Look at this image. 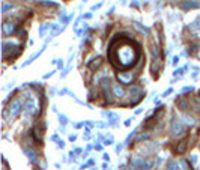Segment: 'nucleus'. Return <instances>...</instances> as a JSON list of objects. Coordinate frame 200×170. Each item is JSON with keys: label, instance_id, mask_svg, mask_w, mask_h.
Returning <instances> with one entry per match:
<instances>
[{"label": "nucleus", "instance_id": "1", "mask_svg": "<svg viewBox=\"0 0 200 170\" xmlns=\"http://www.w3.org/2000/svg\"><path fill=\"white\" fill-rule=\"evenodd\" d=\"M139 47L129 39H114L110 45V62L119 69H128L133 65H135V62L139 60Z\"/></svg>", "mask_w": 200, "mask_h": 170}, {"label": "nucleus", "instance_id": "2", "mask_svg": "<svg viewBox=\"0 0 200 170\" xmlns=\"http://www.w3.org/2000/svg\"><path fill=\"white\" fill-rule=\"evenodd\" d=\"M152 166H154V161L150 158H134L131 161V169H140V170H149Z\"/></svg>", "mask_w": 200, "mask_h": 170}, {"label": "nucleus", "instance_id": "3", "mask_svg": "<svg viewBox=\"0 0 200 170\" xmlns=\"http://www.w3.org/2000/svg\"><path fill=\"white\" fill-rule=\"evenodd\" d=\"M24 111L27 116H32V114H36L38 113V105H36V101L33 98H27L24 103Z\"/></svg>", "mask_w": 200, "mask_h": 170}, {"label": "nucleus", "instance_id": "4", "mask_svg": "<svg viewBox=\"0 0 200 170\" xmlns=\"http://www.w3.org/2000/svg\"><path fill=\"white\" fill-rule=\"evenodd\" d=\"M21 108H23V101H21L20 98H17V99H14L12 103L9 104V114L11 116H17L20 111H21Z\"/></svg>", "mask_w": 200, "mask_h": 170}, {"label": "nucleus", "instance_id": "5", "mask_svg": "<svg viewBox=\"0 0 200 170\" xmlns=\"http://www.w3.org/2000/svg\"><path fill=\"white\" fill-rule=\"evenodd\" d=\"M102 84V89H104V95H105V99L108 101V103H113V95H112V90H110V78H104L101 81Z\"/></svg>", "mask_w": 200, "mask_h": 170}, {"label": "nucleus", "instance_id": "6", "mask_svg": "<svg viewBox=\"0 0 200 170\" xmlns=\"http://www.w3.org/2000/svg\"><path fill=\"white\" fill-rule=\"evenodd\" d=\"M2 30H3L5 35H12L14 32L17 30V26H15V23H12V21H5Z\"/></svg>", "mask_w": 200, "mask_h": 170}, {"label": "nucleus", "instance_id": "7", "mask_svg": "<svg viewBox=\"0 0 200 170\" xmlns=\"http://www.w3.org/2000/svg\"><path fill=\"white\" fill-rule=\"evenodd\" d=\"M200 8V3L194 2V0H185V2L181 3V9L183 11H189V9H197Z\"/></svg>", "mask_w": 200, "mask_h": 170}, {"label": "nucleus", "instance_id": "8", "mask_svg": "<svg viewBox=\"0 0 200 170\" xmlns=\"http://www.w3.org/2000/svg\"><path fill=\"white\" fill-rule=\"evenodd\" d=\"M170 132H172V136H179L181 132H183V124L182 122H173Z\"/></svg>", "mask_w": 200, "mask_h": 170}, {"label": "nucleus", "instance_id": "9", "mask_svg": "<svg viewBox=\"0 0 200 170\" xmlns=\"http://www.w3.org/2000/svg\"><path fill=\"white\" fill-rule=\"evenodd\" d=\"M129 93H131V97H133V98H135L134 103H137V101H140V97H141V87L131 86L129 87Z\"/></svg>", "mask_w": 200, "mask_h": 170}, {"label": "nucleus", "instance_id": "10", "mask_svg": "<svg viewBox=\"0 0 200 170\" xmlns=\"http://www.w3.org/2000/svg\"><path fill=\"white\" fill-rule=\"evenodd\" d=\"M57 24H51V23H44L39 27V36H44L47 30H54Z\"/></svg>", "mask_w": 200, "mask_h": 170}, {"label": "nucleus", "instance_id": "11", "mask_svg": "<svg viewBox=\"0 0 200 170\" xmlns=\"http://www.w3.org/2000/svg\"><path fill=\"white\" fill-rule=\"evenodd\" d=\"M133 74H128V75H126V74H117V80L122 83V84H128V83H131L133 81Z\"/></svg>", "mask_w": 200, "mask_h": 170}, {"label": "nucleus", "instance_id": "12", "mask_svg": "<svg viewBox=\"0 0 200 170\" xmlns=\"http://www.w3.org/2000/svg\"><path fill=\"white\" fill-rule=\"evenodd\" d=\"M112 89H113V92H114V95L117 98H123L125 97V89L120 86V84H113Z\"/></svg>", "mask_w": 200, "mask_h": 170}, {"label": "nucleus", "instance_id": "13", "mask_svg": "<svg viewBox=\"0 0 200 170\" xmlns=\"http://www.w3.org/2000/svg\"><path fill=\"white\" fill-rule=\"evenodd\" d=\"M23 152H24L26 155L29 157V160H30L32 163H36V161H38V158H36V152H35V151L29 149V148H24V149H23Z\"/></svg>", "mask_w": 200, "mask_h": 170}, {"label": "nucleus", "instance_id": "14", "mask_svg": "<svg viewBox=\"0 0 200 170\" xmlns=\"http://www.w3.org/2000/svg\"><path fill=\"white\" fill-rule=\"evenodd\" d=\"M187 142H188V139H183L181 143H179V145H178V152L179 153H183V152H185V149H187Z\"/></svg>", "mask_w": 200, "mask_h": 170}, {"label": "nucleus", "instance_id": "15", "mask_svg": "<svg viewBox=\"0 0 200 170\" xmlns=\"http://www.w3.org/2000/svg\"><path fill=\"white\" fill-rule=\"evenodd\" d=\"M102 116H105V118H108L110 120H117L119 119V116L113 113V111H102Z\"/></svg>", "mask_w": 200, "mask_h": 170}, {"label": "nucleus", "instance_id": "16", "mask_svg": "<svg viewBox=\"0 0 200 170\" xmlns=\"http://www.w3.org/2000/svg\"><path fill=\"white\" fill-rule=\"evenodd\" d=\"M42 130H44V128H42V126H36V128L33 130V132H35V139H38V142H41L42 140Z\"/></svg>", "mask_w": 200, "mask_h": 170}, {"label": "nucleus", "instance_id": "17", "mask_svg": "<svg viewBox=\"0 0 200 170\" xmlns=\"http://www.w3.org/2000/svg\"><path fill=\"white\" fill-rule=\"evenodd\" d=\"M14 6H15L14 3H3V6H2V12H3V14H6L8 11H9V9H12Z\"/></svg>", "mask_w": 200, "mask_h": 170}, {"label": "nucleus", "instance_id": "18", "mask_svg": "<svg viewBox=\"0 0 200 170\" xmlns=\"http://www.w3.org/2000/svg\"><path fill=\"white\" fill-rule=\"evenodd\" d=\"M101 62H102V60H101V57H96V59L93 60V63H89V66H90L92 69H95V68H98L99 65H101Z\"/></svg>", "mask_w": 200, "mask_h": 170}, {"label": "nucleus", "instance_id": "19", "mask_svg": "<svg viewBox=\"0 0 200 170\" xmlns=\"http://www.w3.org/2000/svg\"><path fill=\"white\" fill-rule=\"evenodd\" d=\"M135 29H137V30H140L141 33H146V35H149V30H147L146 27H143V26H141V24H139V23H135Z\"/></svg>", "mask_w": 200, "mask_h": 170}, {"label": "nucleus", "instance_id": "20", "mask_svg": "<svg viewBox=\"0 0 200 170\" xmlns=\"http://www.w3.org/2000/svg\"><path fill=\"white\" fill-rule=\"evenodd\" d=\"M191 29H193V30H199V29H200V17H199L196 21H194V23H191Z\"/></svg>", "mask_w": 200, "mask_h": 170}, {"label": "nucleus", "instance_id": "21", "mask_svg": "<svg viewBox=\"0 0 200 170\" xmlns=\"http://www.w3.org/2000/svg\"><path fill=\"white\" fill-rule=\"evenodd\" d=\"M167 170H178V163H176V161H172L170 164H168Z\"/></svg>", "mask_w": 200, "mask_h": 170}, {"label": "nucleus", "instance_id": "22", "mask_svg": "<svg viewBox=\"0 0 200 170\" xmlns=\"http://www.w3.org/2000/svg\"><path fill=\"white\" fill-rule=\"evenodd\" d=\"M59 120H60L62 125H66V124H68V119H66L65 114H59Z\"/></svg>", "mask_w": 200, "mask_h": 170}, {"label": "nucleus", "instance_id": "23", "mask_svg": "<svg viewBox=\"0 0 200 170\" xmlns=\"http://www.w3.org/2000/svg\"><path fill=\"white\" fill-rule=\"evenodd\" d=\"M178 105H179V108H187L188 103H187L185 99H182V101H179V103H178Z\"/></svg>", "mask_w": 200, "mask_h": 170}, {"label": "nucleus", "instance_id": "24", "mask_svg": "<svg viewBox=\"0 0 200 170\" xmlns=\"http://www.w3.org/2000/svg\"><path fill=\"white\" fill-rule=\"evenodd\" d=\"M189 161H191L193 166H196V164H197V153H193L191 158H189Z\"/></svg>", "mask_w": 200, "mask_h": 170}, {"label": "nucleus", "instance_id": "25", "mask_svg": "<svg viewBox=\"0 0 200 170\" xmlns=\"http://www.w3.org/2000/svg\"><path fill=\"white\" fill-rule=\"evenodd\" d=\"M193 89H194V86H187V87L181 89V93H187V92H191Z\"/></svg>", "mask_w": 200, "mask_h": 170}, {"label": "nucleus", "instance_id": "26", "mask_svg": "<svg viewBox=\"0 0 200 170\" xmlns=\"http://www.w3.org/2000/svg\"><path fill=\"white\" fill-rule=\"evenodd\" d=\"M114 140H113V136H108V137H105V143H107V145H112Z\"/></svg>", "mask_w": 200, "mask_h": 170}, {"label": "nucleus", "instance_id": "27", "mask_svg": "<svg viewBox=\"0 0 200 170\" xmlns=\"http://www.w3.org/2000/svg\"><path fill=\"white\" fill-rule=\"evenodd\" d=\"M42 5H45V6H54L56 3H53V2H47V0H42Z\"/></svg>", "mask_w": 200, "mask_h": 170}, {"label": "nucleus", "instance_id": "28", "mask_svg": "<svg viewBox=\"0 0 200 170\" xmlns=\"http://www.w3.org/2000/svg\"><path fill=\"white\" fill-rule=\"evenodd\" d=\"M101 6H102V2H99V3H96V5H93V6H92V11H95V9H99Z\"/></svg>", "mask_w": 200, "mask_h": 170}, {"label": "nucleus", "instance_id": "29", "mask_svg": "<svg viewBox=\"0 0 200 170\" xmlns=\"http://www.w3.org/2000/svg\"><path fill=\"white\" fill-rule=\"evenodd\" d=\"M182 72H183V68H181V69H176L175 71V75L178 77V75H182Z\"/></svg>", "mask_w": 200, "mask_h": 170}, {"label": "nucleus", "instance_id": "30", "mask_svg": "<svg viewBox=\"0 0 200 170\" xmlns=\"http://www.w3.org/2000/svg\"><path fill=\"white\" fill-rule=\"evenodd\" d=\"M133 119H134V118H128V119L125 120V125H126V126H129V125H131V122H133Z\"/></svg>", "mask_w": 200, "mask_h": 170}, {"label": "nucleus", "instance_id": "31", "mask_svg": "<svg viewBox=\"0 0 200 170\" xmlns=\"http://www.w3.org/2000/svg\"><path fill=\"white\" fill-rule=\"evenodd\" d=\"M122 146H123V145H122V143H119V145H117V146H116V152H117V153H119L120 151H122Z\"/></svg>", "mask_w": 200, "mask_h": 170}, {"label": "nucleus", "instance_id": "32", "mask_svg": "<svg viewBox=\"0 0 200 170\" xmlns=\"http://www.w3.org/2000/svg\"><path fill=\"white\" fill-rule=\"evenodd\" d=\"M83 137H84V139H86V140H89V139H90V137H92V136H90V132H89V130L86 131V134H84Z\"/></svg>", "mask_w": 200, "mask_h": 170}, {"label": "nucleus", "instance_id": "33", "mask_svg": "<svg viewBox=\"0 0 200 170\" xmlns=\"http://www.w3.org/2000/svg\"><path fill=\"white\" fill-rule=\"evenodd\" d=\"M95 149H96V151H102V145H101V143H98V145H95Z\"/></svg>", "mask_w": 200, "mask_h": 170}, {"label": "nucleus", "instance_id": "34", "mask_svg": "<svg viewBox=\"0 0 200 170\" xmlns=\"http://www.w3.org/2000/svg\"><path fill=\"white\" fill-rule=\"evenodd\" d=\"M172 92H173V89H172V87H168L166 92H164V97H167V95H168V93H172Z\"/></svg>", "mask_w": 200, "mask_h": 170}, {"label": "nucleus", "instance_id": "35", "mask_svg": "<svg viewBox=\"0 0 200 170\" xmlns=\"http://www.w3.org/2000/svg\"><path fill=\"white\" fill-rule=\"evenodd\" d=\"M145 139H149V134H145V136H140L139 140H145Z\"/></svg>", "mask_w": 200, "mask_h": 170}, {"label": "nucleus", "instance_id": "36", "mask_svg": "<svg viewBox=\"0 0 200 170\" xmlns=\"http://www.w3.org/2000/svg\"><path fill=\"white\" fill-rule=\"evenodd\" d=\"M53 74H54V71H51V72H47V74H45V75H44V78H48V77H51V75H53Z\"/></svg>", "mask_w": 200, "mask_h": 170}, {"label": "nucleus", "instance_id": "37", "mask_svg": "<svg viewBox=\"0 0 200 170\" xmlns=\"http://www.w3.org/2000/svg\"><path fill=\"white\" fill-rule=\"evenodd\" d=\"M57 145H59V148H63V146H65V142H63V140H59V142H57Z\"/></svg>", "mask_w": 200, "mask_h": 170}, {"label": "nucleus", "instance_id": "38", "mask_svg": "<svg viewBox=\"0 0 200 170\" xmlns=\"http://www.w3.org/2000/svg\"><path fill=\"white\" fill-rule=\"evenodd\" d=\"M92 17V12H87L86 15H83V18H90Z\"/></svg>", "mask_w": 200, "mask_h": 170}, {"label": "nucleus", "instance_id": "39", "mask_svg": "<svg viewBox=\"0 0 200 170\" xmlns=\"http://www.w3.org/2000/svg\"><path fill=\"white\" fill-rule=\"evenodd\" d=\"M102 158H104V160H105V161H108V160H110V157H108V153H104V155H102Z\"/></svg>", "mask_w": 200, "mask_h": 170}, {"label": "nucleus", "instance_id": "40", "mask_svg": "<svg viewBox=\"0 0 200 170\" xmlns=\"http://www.w3.org/2000/svg\"><path fill=\"white\" fill-rule=\"evenodd\" d=\"M75 139H77V136H69V140H71V142H74Z\"/></svg>", "mask_w": 200, "mask_h": 170}, {"label": "nucleus", "instance_id": "41", "mask_svg": "<svg viewBox=\"0 0 200 170\" xmlns=\"http://www.w3.org/2000/svg\"><path fill=\"white\" fill-rule=\"evenodd\" d=\"M191 77L194 78V80H196V78H197V72H193V74H191Z\"/></svg>", "mask_w": 200, "mask_h": 170}, {"label": "nucleus", "instance_id": "42", "mask_svg": "<svg viewBox=\"0 0 200 170\" xmlns=\"http://www.w3.org/2000/svg\"><path fill=\"white\" fill-rule=\"evenodd\" d=\"M178 60H179V57H175V59H173V65H176Z\"/></svg>", "mask_w": 200, "mask_h": 170}]
</instances>
